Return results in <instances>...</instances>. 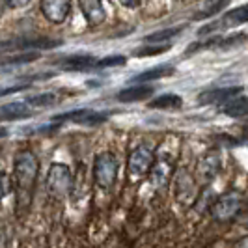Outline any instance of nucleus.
Returning <instances> with one entry per match:
<instances>
[{
    "mask_svg": "<svg viewBox=\"0 0 248 248\" xmlns=\"http://www.w3.org/2000/svg\"><path fill=\"white\" fill-rule=\"evenodd\" d=\"M175 198L181 205H190L196 196H198V188H196V181L190 177L186 170H179L175 174Z\"/></svg>",
    "mask_w": 248,
    "mask_h": 248,
    "instance_id": "obj_8",
    "label": "nucleus"
},
{
    "mask_svg": "<svg viewBox=\"0 0 248 248\" xmlns=\"http://www.w3.org/2000/svg\"><path fill=\"white\" fill-rule=\"evenodd\" d=\"M245 209V198L241 192L230 190L224 192L211 203V217L217 222H230L237 218Z\"/></svg>",
    "mask_w": 248,
    "mask_h": 248,
    "instance_id": "obj_2",
    "label": "nucleus"
},
{
    "mask_svg": "<svg viewBox=\"0 0 248 248\" xmlns=\"http://www.w3.org/2000/svg\"><path fill=\"white\" fill-rule=\"evenodd\" d=\"M122 4H124L125 8H137L138 4H140V0H120Z\"/></svg>",
    "mask_w": 248,
    "mask_h": 248,
    "instance_id": "obj_29",
    "label": "nucleus"
},
{
    "mask_svg": "<svg viewBox=\"0 0 248 248\" xmlns=\"http://www.w3.org/2000/svg\"><path fill=\"white\" fill-rule=\"evenodd\" d=\"M228 2L230 0H207L203 6H202V10H198V13L194 15V19L198 21V19H207V17H213L215 13H220L228 6Z\"/></svg>",
    "mask_w": 248,
    "mask_h": 248,
    "instance_id": "obj_19",
    "label": "nucleus"
},
{
    "mask_svg": "<svg viewBox=\"0 0 248 248\" xmlns=\"http://www.w3.org/2000/svg\"><path fill=\"white\" fill-rule=\"evenodd\" d=\"M218 170H220V157L211 151V153H207L202 161H200V166H198V172L200 175L203 177V181H211L215 179V175L218 174Z\"/></svg>",
    "mask_w": 248,
    "mask_h": 248,
    "instance_id": "obj_16",
    "label": "nucleus"
},
{
    "mask_svg": "<svg viewBox=\"0 0 248 248\" xmlns=\"http://www.w3.org/2000/svg\"><path fill=\"white\" fill-rule=\"evenodd\" d=\"M8 137V129H4V127H0V138Z\"/></svg>",
    "mask_w": 248,
    "mask_h": 248,
    "instance_id": "obj_31",
    "label": "nucleus"
},
{
    "mask_svg": "<svg viewBox=\"0 0 248 248\" xmlns=\"http://www.w3.org/2000/svg\"><path fill=\"white\" fill-rule=\"evenodd\" d=\"M153 161H155V155L149 148L138 146L137 149H133L129 155V161H127V174L131 177V181H138V179L146 177L151 170Z\"/></svg>",
    "mask_w": 248,
    "mask_h": 248,
    "instance_id": "obj_4",
    "label": "nucleus"
},
{
    "mask_svg": "<svg viewBox=\"0 0 248 248\" xmlns=\"http://www.w3.org/2000/svg\"><path fill=\"white\" fill-rule=\"evenodd\" d=\"M12 177L6 174V172H0V202L6 198L8 194H10V190H12Z\"/></svg>",
    "mask_w": 248,
    "mask_h": 248,
    "instance_id": "obj_26",
    "label": "nucleus"
},
{
    "mask_svg": "<svg viewBox=\"0 0 248 248\" xmlns=\"http://www.w3.org/2000/svg\"><path fill=\"white\" fill-rule=\"evenodd\" d=\"M183 99L175 93H164V95H159L149 103L151 108H179L181 107Z\"/></svg>",
    "mask_w": 248,
    "mask_h": 248,
    "instance_id": "obj_20",
    "label": "nucleus"
},
{
    "mask_svg": "<svg viewBox=\"0 0 248 248\" xmlns=\"http://www.w3.org/2000/svg\"><path fill=\"white\" fill-rule=\"evenodd\" d=\"M108 118L107 112H97V110H90V108H80V110L73 112H65V114H58L54 116L50 122L56 125H62L63 122H75V124H82V125H95L101 124Z\"/></svg>",
    "mask_w": 248,
    "mask_h": 248,
    "instance_id": "obj_7",
    "label": "nucleus"
},
{
    "mask_svg": "<svg viewBox=\"0 0 248 248\" xmlns=\"http://www.w3.org/2000/svg\"><path fill=\"white\" fill-rule=\"evenodd\" d=\"M71 0H41V13L52 25H62L69 17Z\"/></svg>",
    "mask_w": 248,
    "mask_h": 248,
    "instance_id": "obj_9",
    "label": "nucleus"
},
{
    "mask_svg": "<svg viewBox=\"0 0 248 248\" xmlns=\"http://www.w3.org/2000/svg\"><path fill=\"white\" fill-rule=\"evenodd\" d=\"M220 110L230 118H248V97H233L226 101Z\"/></svg>",
    "mask_w": 248,
    "mask_h": 248,
    "instance_id": "obj_17",
    "label": "nucleus"
},
{
    "mask_svg": "<svg viewBox=\"0 0 248 248\" xmlns=\"http://www.w3.org/2000/svg\"><path fill=\"white\" fill-rule=\"evenodd\" d=\"M172 170H174V166H172V162L168 161L166 157H161V159L153 161L151 170H149V181H151V185L157 186V188L164 186L170 181Z\"/></svg>",
    "mask_w": 248,
    "mask_h": 248,
    "instance_id": "obj_11",
    "label": "nucleus"
},
{
    "mask_svg": "<svg viewBox=\"0 0 248 248\" xmlns=\"http://www.w3.org/2000/svg\"><path fill=\"white\" fill-rule=\"evenodd\" d=\"M181 26H174V28H166V30H159V32H153V34H148L144 37L146 43H161V41H168L175 37L177 34H181Z\"/></svg>",
    "mask_w": 248,
    "mask_h": 248,
    "instance_id": "obj_21",
    "label": "nucleus"
},
{
    "mask_svg": "<svg viewBox=\"0 0 248 248\" xmlns=\"http://www.w3.org/2000/svg\"><path fill=\"white\" fill-rule=\"evenodd\" d=\"M168 75H174V65L162 63V65H157V67H151V69L144 71V73L135 75L133 82H151V80H157V78L168 77Z\"/></svg>",
    "mask_w": 248,
    "mask_h": 248,
    "instance_id": "obj_18",
    "label": "nucleus"
},
{
    "mask_svg": "<svg viewBox=\"0 0 248 248\" xmlns=\"http://www.w3.org/2000/svg\"><path fill=\"white\" fill-rule=\"evenodd\" d=\"M95 63L97 60L93 56H67L58 65L63 71H86V69H93Z\"/></svg>",
    "mask_w": 248,
    "mask_h": 248,
    "instance_id": "obj_15",
    "label": "nucleus"
},
{
    "mask_svg": "<svg viewBox=\"0 0 248 248\" xmlns=\"http://www.w3.org/2000/svg\"><path fill=\"white\" fill-rule=\"evenodd\" d=\"M168 49H170V43H166V45H151V43H146V47L137 49L135 54L137 56H153V54H162V52H166Z\"/></svg>",
    "mask_w": 248,
    "mask_h": 248,
    "instance_id": "obj_23",
    "label": "nucleus"
},
{
    "mask_svg": "<svg viewBox=\"0 0 248 248\" xmlns=\"http://www.w3.org/2000/svg\"><path fill=\"white\" fill-rule=\"evenodd\" d=\"M118 177V159L116 155L110 151H103L95 157L93 162V179L97 186H101L103 190L112 188V185L116 183Z\"/></svg>",
    "mask_w": 248,
    "mask_h": 248,
    "instance_id": "obj_3",
    "label": "nucleus"
},
{
    "mask_svg": "<svg viewBox=\"0 0 248 248\" xmlns=\"http://www.w3.org/2000/svg\"><path fill=\"white\" fill-rule=\"evenodd\" d=\"M125 62H127L125 56L116 54V56H107V58H103V60H97L95 67H114V65H124Z\"/></svg>",
    "mask_w": 248,
    "mask_h": 248,
    "instance_id": "obj_25",
    "label": "nucleus"
},
{
    "mask_svg": "<svg viewBox=\"0 0 248 248\" xmlns=\"http://www.w3.org/2000/svg\"><path fill=\"white\" fill-rule=\"evenodd\" d=\"M78 6H80V12L90 26H99L107 19V13H105L101 0H78Z\"/></svg>",
    "mask_w": 248,
    "mask_h": 248,
    "instance_id": "obj_12",
    "label": "nucleus"
},
{
    "mask_svg": "<svg viewBox=\"0 0 248 248\" xmlns=\"http://www.w3.org/2000/svg\"><path fill=\"white\" fill-rule=\"evenodd\" d=\"M32 0H6V6L12 8V10H21V8H26Z\"/></svg>",
    "mask_w": 248,
    "mask_h": 248,
    "instance_id": "obj_27",
    "label": "nucleus"
},
{
    "mask_svg": "<svg viewBox=\"0 0 248 248\" xmlns=\"http://www.w3.org/2000/svg\"><path fill=\"white\" fill-rule=\"evenodd\" d=\"M26 86H6V88H0V97H6V95H12L15 92H21L25 90Z\"/></svg>",
    "mask_w": 248,
    "mask_h": 248,
    "instance_id": "obj_28",
    "label": "nucleus"
},
{
    "mask_svg": "<svg viewBox=\"0 0 248 248\" xmlns=\"http://www.w3.org/2000/svg\"><path fill=\"white\" fill-rule=\"evenodd\" d=\"M245 23H248V4H243V6H239L235 10L228 12L222 19L215 21L211 25L203 26V28L200 30V34L205 36V34L215 32V30H228V28H235V26H241V25H245Z\"/></svg>",
    "mask_w": 248,
    "mask_h": 248,
    "instance_id": "obj_6",
    "label": "nucleus"
},
{
    "mask_svg": "<svg viewBox=\"0 0 248 248\" xmlns=\"http://www.w3.org/2000/svg\"><path fill=\"white\" fill-rule=\"evenodd\" d=\"M56 101H58V95H56V93L45 92V93H37V95L28 97L26 105H28V107H50V105H56Z\"/></svg>",
    "mask_w": 248,
    "mask_h": 248,
    "instance_id": "obj_22",
    "label": "nucleus"
},
{
    "mask_svg": "<svg viewBox=\"0 0 248 248\" xmlns=\"http://www.w3.org/2000/svg\"><path fill=\"white\" fill-rule=\"evenodd\" d=\"M241 86L232 88H213V90H205L198 95L200 105H220L226 101L233 99L237 93H241Z\"/></svg>",
    "mask_w": 248,
    "mask_h": 248,
    "instance_id": "obj_10",
    "label": "nucleus"
},
{
    "mask_svg": "<svg viewBox=\"0 0 248 248\" xmlns=\"http://www.w3.org/2000/svg\"><path fill=\"white\" fill-rule=\"evenodd\" d=\"M39 58L37 52H26V54H21V56H12V58H6L2 63H12V65H17V63H28V62H34Z\"/></svg>",
    "mask_w": 248,
    "mask_h": 248,
    "instance_id": "obj_24",
    "label": "nucleus"
},
{
    "mask_svg": "<svg viewBox=\"0 0 248 248\" xmlns=\"http://www.w3.org/2000/svg\"><path fill=\"white\" fill-rule=\"evenodd\" d=\"M233 248H248V235L241 237V239L235 243V247H233Z\"/></svg>",
    "mask_w": 248,
    "mask_h": 248,
    "instance_id": "obj_30",
    "label": "nucleus"
},
{
    "mask_svg": "<svg viewBox=\"0 0 248 248\" xmlns=\"http://www.w3.org/2000/svg\"><path fill=\"white\" fill-rule=\"evenodd\" d=\"M71 183H73V175L67 164H62V162L50 164L49 174H47V186L54 196L58 198L65 196L71 188Z\"/></svg>",
    "mask_w": 248,
    "mask_h": 248,
    "instance_id": "obj_5",
    "label": "nucleus"
},
{
    "mask_svg": "<svg viewBox=\"0 0 248 248\" xmlns=\"http://www.w3.org/2000/svg\"><path fill=\"white\" fill-rule=\"evenodd\" d=\"M28 116H32V107H28L25 101L8 103L0 108V118L2 120H23Z\"/></svg>",
    "mask_w": 248,
    "mask_h": 248,
    "instance_id": "obj_14",
    "label": "nucleus"
},
{
    "mask_svg": "<svg viewBox=\"0 0 248 248\" xmlns=\"http://www.w3.org/2000/svg\"><path fill=\"white\" fill-rule=\"evenodd\" d=\"M37 174H39V161L32 151H21V153L15 155L12 183L13 188H15L17 207L26 209L30 205Z\"/></svg>",
    "mask_w": 248,
    "mask_h": 248,
    "instance_id": "obj_1",
    "label": "nucleus"
},
{
    "mask_svg": "<svg viewBox=\"0 0 248 248\" xmlns=\"http://www.w3.org/2000/svg\"><path fill=\"white\" fill-rule=\"evenodd\" d=\"M153 88L151 86H144V84H140V86H129L122 90V92H118V95H116V99L122 101V103H135V101H144L151 97L153 95Z\"/></svg>",
    "mask_w": 248,
    "mask_h": 248,
    "instance_id": "obj_13",
    "label": "nucleus"
}]
</instances>
